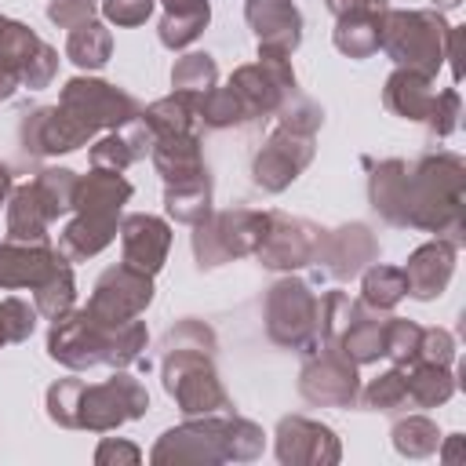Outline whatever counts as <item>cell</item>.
Segmentation results:
<instances>
[{"mask_svg":"<svg viewBox=\"0 0 466 466\" xmlns=\"http://www.w3.org/2000/svg\"><path fill=\"white\" fill-rule=\"evenodd\" d=\"M244 18H248L258 47H266V51L291 55L302 44V15L291 0H248Z\"/></svg>","mask_w":466,"mask_h":466,"instance_id":"obj_19","label":"cell"},{"mask_svg":"<svg viewBox=\"0 0 466 466\" xmlns=\"http://www.w3.org/2000/svg\"><path fill=\"white\" fill-rule=\"evenodd\" d=\"M153 4L157 0H102V15L113 22V25H142L149 15H153Z\"/></svg>","mask_w":466,"mask_h":466,"instance_id":"obj_48","label":"cell"},{"mask_svg":"<svg viewBox=\"0 0 466 466\" xmlns=\"http://www.w3.org/2000/svg\"><path fill=\"white\" fill-rule=\"evenodd\" d=\"M317 295L306 280L284 277L266 291V335L284 350L317 346Z\"/></svg>","mask_w":466,"mask_h":466,"instance_id":"obj_10","label":"cell"},{"mask_svg":"<svg viewBox=\"0 0 466 466\" xmlns=\"http://www.w3.org/2000/svg\"><path fill=\"white\" fill-rule=\"evenodd\" d=\"M360 273H364V277H360V302H364L368 309L386 313V309H393V306L408 295V284H404L400 266L371 262V266H364Z\"/></svg>","mask_w":466,"mask_h":466,"instance_id":"obj_33","label":"cell"},{"mask_svg":"<svg viewBox=\"0 0 466 466\" xmlns=\"http://www.w3.org/2000/svg\"><path fill=\"white\" fill-rule=\"evenodd\" d=\"M386 324H390V317H382L379 309H368V306L357 299L353 317H350L346 331L339 335V346H342L357 364H371V360L386 357Z\"/></svg>","mask_w":466,"mask_h":466,"instance_id":"obj_26","label":"cell"},{"mask_svg":"<svg viewBox=\"0 0 466 466\" xmlns=\"http://www.w3.org/2000/svg\"><path fill=\"white\" fill-rule=\"evenodd\" d=\"M36 317H40L36 306H29L25 299H18V295L4 299L0 302V346L25 342L33 335V328H36Z\"/></svg>","mask_w":466,"mask_h":466,"instance_id":"obj_40","label":"cell"},{"mask_svg":"<svg viewBox=\"0 0 466 466\" xmlns=\"http://www.w3.org/2000/svg\"><path fill=\"white\" fill-rule=\"evenodd\" d=\"M404 382H408V397L411 408H437L455 393V375L444 364H430V360H411L404 364Z\"/></svg>","mask_w":466,"mask_h":466,"instance_id":"obj_30","label":"cell"},{"mask_svg":"<svg viewBox=\"0 0 466 466\" xmlns=\"http://www.w3.org/2000/svg\"><path fill=\"white\" fill-rule=\"evenodd\" d=\"M226 87H229L233 98L240 102L244 124H251V120L273 116V113L280 109V102L295 91V69H291L288 55L258 47V62L240 66V69L229 76Z\"/></svg>","mask_w":466,"mask_h":466,"instance_id":"obj_9","label":"cell"},{"mask_svg":"<svg viewBox=\"0 0 466 466\" xmlns=\"http://www.w3.org/2000/svg\"><path fill=\"white\" fill-rule=\"evenodd\" d=\"M58 109L66 116H73L87 135H95L98 127H124L127 120H135L142 109L138 102L120 91L116 84H106V80H95V76H73L66 87H62V98H58Z\"/></svg>","mask_w":466,"mask_h":466,"instance_id":"obj_11","label":"cell"},{"mask_svg":"<svg viewBox=\"0 0 466 466\" xmlns=\"http://www.w3.org/2000/svg\"><path fill=\"white\" fill-rule=\"evenodd\" d=\"M433 98H437V87H433V76L426 73H415V69H404L397 66L382 87V102L390 113L404 116V120H419L426 124L430 109H433Z\"/></svg>","mask_w":466,"mask_h":466,"instance_id":"obj_23","label":"cell"},{"mask_svg":"<svg viewBox=\"0 0 466 466\" xmlns=\"http://www.w3.org/2000/svg\"><path fill=\"white\" fill-rule=\"evenodd\" d=\"M120 248H124V262L142 269V273H160L164 258H167V248H171V226L157 215H146V211H135V215H124L120 226Z\"/></svg>","mask_w":466,"mask_h":466,"instance_id":"obj_18","label":"cell"},{"mask_svg":"<svg viewBox=\"0 0 466 466\" xmlns=\"http://www.w3.org/2000/svg\"><path fill=\"white\" fill-rule=\"evenodd\" d=\"M451 25L441 11H393L386 7L379 18V47L404 69L437 76L448 58Z\"/></svg>","mask_w":466,"mask_h":466,"instance_id":"obj_5","label":"cell"},{"mask_svg":"<svg viewBox=\"0 0 466 466\" xmlns=\"http://www.w3.org/2000/svg\"><path fill=\"white\" fill-rule=\"evenodd\" d=\"M455 251H459V248H455L451 240H444V237H437V240L415 248V251L408 255V262L400 266L404 284H408V295L419 299V302L437 299V295L448 288L451 273H455Z\"/></svg>","mask_w":466,"mask_h":466,"instance_id":"obj_20","label":"cell"},{"mask_svg":"<svg viewBox=\"0 0 466 466\" xmlns=\"http://www.w3.org/2000/svg\"><path fill=\"white\" fill-rule=\"evenodd\" d=\"M379 18L382 15H342L335 18V47L350 58H368L379 51Z\"/></svg>","mask_w":466,"mask_h":466,"instance_id":"obj_34","label":"cell"},{"mask_svg":"<svg viewBox=\"0 0 466 466\" xmlns=\"http://www.w3.org/2000/svg\"><path fill=\"white\" fill-rule=\"evenodd\" d=\"M313 153H317L313 135H299V131H288V127L277 124L269 131V138L262 142V149L255 153V160H251V178L266 193H280L306 171Z\"/></svg>","mask_w":466,"mask_h":466,"instance_id":"obj_13","label":"cell"},{"mask_svg":"<svg viewBox=\"0 0 466 466\" xmlns=\"http://www.w3.org/2000/svg\"><path fill=\"white\" fill-rule=\"evenodd\" d=\"M116 226H120V222L91 218V215H80V211H76V218L66 222V229L58 233V255H66L69 262L91 258V255H98V251L116 237Z\"/></svg>","mask_w":466,"mask_h":466,"instance_id":"obj_29","label":"cell"},{"mask_svg":"<svg viewBox=\"0 0 466 466\" xmlns=\"http://www.w3.org/2000/svg\"><path fill=\"white\" fill-rule=\"evenodd\" d=\"M167 346H197V350H211V353H215V331H211L204 320L186 317V320H178V324L164 335V350H167Z\"/></svg>","mask_w":466,"mask_h":466,"instance_id":"obj_46","label":"cell"},{"mask_svg":"<svg viewBox=\"0 0 466 466\" xmlns=\"http://www.w3.org/2000/svg\"><path fill=\"white\" fill-rule=\"evenodd\" d=\"M4 29H7V18L0 15V44H4Z\"/></svg>","mask_w":466,"mask_h":466,"instance_id":"obj_56","label":"cell"},{"mask_svg":"<svg viewBox=\"0 0 466 466\" xmlns=\"http://www.w3.org/2000/svg\"><path fill=\"white\" fill-rule=\"evenodd\" d=\"M433 4H437V11H448V7H459L462 0H433Z\"/></svg>","mask_w":466,"mask_h":466,"instance_id":"obj_55","label":"cell"},{"mask_svg":"<svg viewBox=\"0 0 466 466\" xmlns=\"http://www.w3.org/2000/svg\"><path fill=\"white\" fill-rule=\"evenodd\" d=\"M113 55V33L91 18V22H80L69 29V40H66V58L76 62L80 69H102Z\"/></svg>","mask_w":466,"mask_h":466,"instance_id":"obj_32","label":"cell"},{"mask_svg":"<svg viewBox=\"0 0 466 466\" xmlns=\"http://www.w3.org/2000/svg\"><path fill=\"white\" fill-rule=\"evenodd\" d=\"M357 400L371 411H386V415H397V411H408L411 408V397H408V382H404V368H390L382 371L379 379H371Z\"/></svg>","mask_w":466,"mask_h":466,"instance_id":"obj_35","label":"cell"},{"mask_svg":"<svg viewBox=\"0 0 466 466\" xmlns=\"http://www.w3.org/2000/svg\"><path fill=\"white\" fill-rule=\"evenodd\" d=\"M393 448L408 459H426L441 448V433H437V422H430L426 415H408V419H397L393 430Z\"/></svg>","mask_w":466,"mask_h":466,"instance_id":"obj_38","label":"cell"},{"mask_svg":"<svg viewBox=\"0 0 466 466\" xmlns=\"http://www.w3.org/2000/svg\"><path fill=\"white\" fill-rule=\"evenodd\" d=\"M386 7H390L386 0H328V11L335 18H342V15H382Z\"/></svg>","mask_w":466,"mask_h":466,"instance_id":"obj_51","label":"cell"},{"mask_svg":"<svg viewBox=\"0 0 466 466\" xmlns=\"http://www.w3.org/2000/svg\"><path fill=\"white\" fill-rule=\"evenodd\" d=\"M164 208L175 222H186V226L204 222L211 215V175H197V178L164 186Z\"/></svg>","mask_w":466,"mask_h":466,"instance_id":"obj_31","label":"cell"},{"mask_svg":"<svg viewBox=\"0 0 466 466\" xmlns=\"http://www.w3.org/2000/svg\"><path fill=\"white\" fill-rule=\"evenodd\" d=\"M277 459L284 466H335L342 448L331 426L306 415H284L277 422Z\"/></svg>","mask_w":466,"mask_h":466,"instance_id":"obj_15","label":"cell"},{"mask_svg":"<svg viewBox=\"0 0 466 466\" xmlns=\"http://www.w3.org/2000/svg\"><path fill=\"white\" fill-rule=\"evenodd\" d=\"M18 138H22L25 157H55V153L80 149L91 135L73 116H66L58 106H40V109L25 113V120L18 127Z\"/></svg>","mask_w":466,"mask_h":466,"instance_id":"obj_17","label":"cell"},{"mask_svg":"<svg viewBox=\"0 0 466 466\" xmlns=\"http://www.w3.org/2000/svg\"><path fill=\"white\" fill-rule=\"evenodd\" d=\"M66 255H58L47 240H7L0 244V288H40L51 269L62 262Z\"/></svg>","mask_w":466,"mask_h":466,"instance_id":"obj_21","label":"cell"},{"mask_svg":"<svg viewBox=\"0 0 466 466\" xmlns=\"http://www.w3.org/2000/svg\"><path fill=\"white\" fill-rule=\"evenodd\" d=\"M58 215L51 211V204L44 200V193L36 189V182H25L18 189H11V204H7V240H47V226Z\"/></svg>","mask_w":466,"mask_h":466,"instance_id":"obj_25","label":"cell"},{"mask_svg":"<svg viewBox=\"0 0 466 466\" xmlns=\"http://www.w3.org/2000/svg\"><path fill=\"white\" fill-rule=\"evenodd\" d=\"M11 189H15V171H11V167L0 160V204H7Z\"/></svg>","mask_w":466,"mask_h":466,"instance_id":"obj_54","label":"cell"},{"mask_svg":"<svg viewBox=\"0 0 466 466\" xmlns=\"http://www.w3.org/2000/svg\"><path fill=\"white\" fill-rule=\"evenodd\" d=\"M273 116H277V124H280V127L299 131V135H317V127L324 124L320 106H317V102H309V98H302V95H295V91L280 102V109H277Z\"/></svg>","mask_w":466,"mask_h":466,"instance_id":"obj_41","label":"cell"},{"mask_svg":"<svg viewBox=\"0 0 466 466\" xmlns=\"http://www.w3.org/2000/svg\"><path fill=\"white\" fill-rule=\"evenodd\" d=\"M149 157H153V164H157L164 186H171V182H186V178H197V175H208L204 157H200V131L153 138Z\"/></svg>","mask_w":466,"mask_h":466,"instance_id":"obj_24","label":"cell"},{"mask_svg":"<svg viewBox=\"0 0 466 466\" xmlns=\"http://www.w3.org/2000/svg\"><path fill=\"white\" fill-rule=\"evenodd\" d=\"M437 451H441V448H437ZM459 455H462V433H451L448 444H444V451H441V459H444V462H459Z\"/></svg>","mask_w":466,"mask_h":466,"instance_id":"obj_53","label":"cell"},{"mask_svg":"<svg viewBox=\"0 0 466 466\" xmlns=\"http://www.w3.org/2000/svg\"><path fill=\"white\" fill-rule=\"evenodd\" d=\"M404 182H408V164L404 160H382V164H371V175H368V200L371 208L393 222V226H404Z\"/></svg>","mask_w":466,"mask_h":466,"instance_id":"obj_27","label":"cell"},{"mask_svg":"<svg viewBox=\"0 0 466 466\" xmlns=\"http://www.w3.org/2000/svg\"><path fill=\"white\" fill-rule=\"evenodd\" d=\"M320 226H313L309 218H295L284 211H269V229L262 237V244L255 248L258 262L266 269H299L306 262H313L317 244H320Z\"/></svg>","mask_w":466,"mask_h":466,"instance_id":"obj_14","label":"cell"},{"mask_svg":"<svg viewBox=\"0 0 466 466\" xmlns=\"http://www.w3.org/2000/svg\"><path fill=\"white\" fill-rule=\"evenodd\" d=\"M73 299H76L73 269H69V258H62V262L51 269V277L36 288L33 306H36V313H40V317L55 320V317H62V313H69V309H73Z\"/></svg>","mask_w":466,"mask_h":466,"instance_id":"obj_37","label":"cell"},{"mask_svg":"<svg viewBox=\"0 0 466 466\" xmlns=\"http://www.w3.org/2000/svg\"><path fill=\"white\" fill-rule=\"evenodd\" d=\"M379 258V240L364 222H350L339 229H324L313 262L335 277V280H350L357 277L364 266H371Z\"/></svg>","mask_w":466,"mask_h":466,"instance_id":"obj_16","label":"cell"},{"mask_svg":"<svg viewBox=\"0 0 466 466\" xmlns=\"http://www.w3.org/2000/svg\"><path fill=\"white\" fill-rule=\"evenodd\" d=\"M95 11H98L95 0H51V4H47V18L58 22L62 29H73V25H80V22H91Z\"/></svg>","mask_w":466,"mask_h":466,"instance_id":"obj_49","label":"cell"},{"mask_svg":"<svg viewBox=\"0 0 466 466\" xmlns=\"http://www.w3.org/2000/svg\"><path fill=\"white\" fill-rule=\"evenodd\" d=\"M55 69H58V51L51 47V44H40L29 58H25V66H22V73H18V84H25V87H47L51 80H55Z\"/></svg>","mask_w":466,"mask_h":466,"instance_id":"obj_44","label":"cell"},{"mask_svg":"<svg viewBox=\"0 0 466 466\" xmlns=\"http://www.w3.org/2000/svg\"><path fill=\"white\" fill-rule=\"evenodd\" d=\"M215 353L197 350V346H167L160 360L164 390L175 397L178 411L189 415H215V411H233V400L215 371Z\"/></svg>","mask_w":466,"mask_h":466,"instance_id":"obj_6","label":"cell"},{"mask_svg":"<svg viewBox=\"0 0 466 466\" xmlns=\"http://www.w3.org/2000/svg\"><path fill=\"white\" fill-rule=\"evenodd\" d=\"M149 302H153V277L120 262V266L102 269L84 309L91 317H98L102 324H124V320H135L138 313H146Z\"/></svg>","mask_w":466,"mask_h":466,"instance_id":"obj_12","label":"cell"},{"mask_svg":"<svg viewBox=\"0 0 466 466\" xmlns=\"http://www.w3.org/2000/svg\"><path fill=\"white\" fill-rule=\"evenodd\" d=\"M15 87H18V73H15L7 62H0V102H4V98H11V95H15Z\"/></svg>","mask_w":466,"mask_h":466,"instance_id":"obj_52","label":"cell"},{"mask_svg":"<svg viewBox=\"0 0 466 466\" xmlns=\"http://www.w3.org/2000/svg\"><path fill=\"white\" fill-rule=\"evenodd\" d=\"M146 408H149V393L127 371H116L106 382L58 379L55 386H47V415L66 430L109 433L131 419H142Z\"/></svg>","mask_w":466,"mask_h":466,"instance_id":"obj_1","label":"cell"},{"mask_svg":"<svg viewBox=\"0 0 466 466\" xmlns=\"http://www.w3.org/2000/svg\"><path fill=\"white\" fill-rule=\"evenodd\" d=\"M455 124H459V91H455V87H444V91H437V98H433V109H430V116H426V127H430L433 135L448 138V135L455 131Z\"/></svg>","mask_w":466,"mask_h":466,"instance_id":"obj_45","label":"cell"},{"mask_svg":"<svg viewBox=\"0 0 466 466\" xmlns=\"http://www.w3.org/2000/svg\"><path fill=\"white\" fill-rule=\"evenodd\" d=\"M127 200H131V182H127L120 171H102V167H95L91 175L76 178L73 208H76L80 215L120 222V208H124Z\"/></svg>","mask_w":466,"mask_h":466,"instance_id":"obj_22","label":"cell"},{"mask_svg":"<svg viewBox=\"0 0 466 466\" xmlns=\"http://www.w3.org/2000/svg\"><path fill=\"white\" fill-rule=\"evenodd\" d=\"M299 393L320 408H353L360 393L357 360L339 346V339H317L306 350V364L299 371Z\"/></svg>","mask_w":466,"mask_h":466,"instance_id":"obj_8","label":"cell"},{"mask_svg":"<svg viewBox=\"0 0 466 466\" xmlns=\"http://www.w3.org/2000/svg\"><path fill=\"white\" fill-rule=\"evenodd\" d=\"M164 4V22H160V44L171 47V51H182L189 47L208 18H211V4L208 0H160Z\"/></svg>","mask_w":466,"mask_h":466,"instance_id":"obj_28","label":"cell"},{"mask_svg":"<svg viewBox=\"0 0 466 466\" xmlns=\"http://www.w3.org/2000/svg\"><path fill=\"white\" fill-rule=\"evenodd\" d=\"M146 342H149V331L138 317L124 320V324H102L87 309H69V313L55 317L51 331H47L51 360H58L73 371H84L95 364L127 368V364L142 360Z\"/></svg>","mask_w":466,"mask_h":466,"instance_id":"obj_2","label":"cell"},{"mask_svg":"<svg viewBox=\"0 0 466 466\" xmlns=\"http://www.w3.org/2000/svg\"><path fill=\"white\" fill-rule=\"evenodd\" d=\"M76 171H69V167H44V171H36V189L44 193V200L51 204V211L55 215H66V211H73V197H76Z\"/></svg>","mask_w":466,"mask_h":466,"instance_id":"obj_39","label":"cell"},{"mask_svg":"<svg viewBox=\"0 0 466 466\" xmlns=\"http://www.w3.org/2000/svg\"><path fill=\"white\" fill-rule=\"evenodd\" d=\"M138 459H142V451L135 444H127V441H116V437H102V444L95 451V462L98 466H109V462H138Z\"/></svg>","mask_w":466,"mask_h":466,"instance_id":"obj_50","label":"cell"},{"mask_svg":"<svg viewBox=\"0 0 466 466\" xmlns=\"http://www.w3.org/2000/svg\"><path fill=\"white\" fill-rule=\"evenodd\" d=\"M462 200H466V167L455 153H430L408 164L404 182V226L426 233H448L455 248L462 244Z\"/></svg>","mask_w":466,"mask_h":466,"instance_id":"obj_3","label":"cell"},{"mask_svg":"<svg viewBox=\"0 0 466 466\" xmlns=\"http://www.w3.org/2000/svg\"><path fill=\"white\" fill-rule=\"evenodd\" d=\"M415 360H430V364H444L451 368L455 360V339L444 328H422V342H419V357Z\"/></svg>","mask_w":466,"mask_h":466,"instance_id":"obj_47","label":"cell"},{"mask_svg":"<svg viewBox=\"0 0 466 466\" xmlns=\"http://www.w3.org/2000/svg\"><path fill=\"white\" fill-rule=\"evenodd\" d=\"M269 229V211H251V208H229L218 215H208L204 222L193 226V255L200 269H215L229 258L255 255Z\"/></svg>","mask_w":466,"mask_h":466,"instance_id":"obj_7","label":"cell"},{"mask_svg":"<svg viewBox=\"0 0 466 466\" xmlns=\"http://www.w3.org/2000/svg\"><path fill=\"white\" fill-rule=\"evenodd\" d=\"M419 342H422V328L415 320H400V317H390L386 324V357L404 368L419 357Z\"/></svg>","mask_w":466,"mask_h":466,"instance_id":"obj_42","label":"cell"},{"mask_svg":"<svg viewBox=\"0 0 466 466\" xmlns=\"http://www.w3.org/2000/svg\"><path fill=\"white\" fill-rule=\"evenodd\" d=\"M215 80H218V66H215V58L208 51H189L171 69V87L178 95H189V98L208 95L215 87Z\"/></svg>","mask_w":466,"mask_h":466,"instance_id":"obj_36","label":"cell"},{"mask_svg":"<svg viewBox=\"0 0 466 466\" xmlns=\"http://www.w3.org/2000/svg\"><path fill=\"white\" fill-rule=\"evenodd\" d=\"M127 164H135V153L127 146V138L116 131L102 135L95 146H91V167H102V171H124Z\"/></svg>","mask_w":466,"mask_h":466,"instance_id":"obj_43","label":"cell"},{"mask_svg":"<svg viewBox=\"0 0 466 466\" xmlns=\"http://www.w3.org/2000/svg\"><path fill=\"white\" fill-rule=\"evenodd\" d=\"M266 448V433L240 415L215 411V415H189L182 426L167 430L149 459L164 462H251Z\"/></svg>","mask_w":466,"mask_h":466,"instance_id":"obj_4","label":"cell"}]
</instances>
